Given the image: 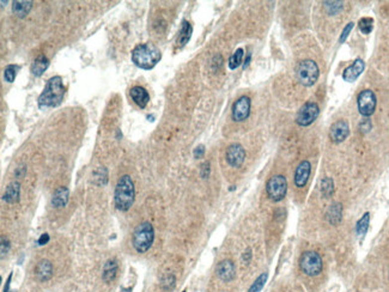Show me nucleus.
<instances>
[{
    "label": "nucleus",
    "mask_w": 389,
    "mask_h": 292,
    "mask_svg": "<svg viewBox=\"0 0 389 292\" xmlns=\"http://www.w3.org/2000/svg\"><path fill=\"white\" fill-rule=\"evenodd\" d=\"M358 110L363 116L373 115L376 109V96L371 90H363L357 98Z\"/></svg>",
    "instance_id": "9"
},
{
    "label": "nucleus",
    "mask_w": 389,
    "mask_h": 292,
    "mask_svg": "<svg viewBox=\"0 0 389 292\" xmlns=\"http://www.w3.org/2000/svg\"><path fill=\"white\" fill-rule=\"evenodd\" d=\"M70 198V191L66 187H60L54 192L53 198H52V205L55 209H63L67 205Z\"/></svg>",
    "instance_id": "18"
},
{
    "label": "nucleus",
    "mask_w": 389,
    "mask_h": 292,
    "mask_svg": "<svg viewBox=\"0 0 389 292\" xmlns=\"http://www.w3.org/2000/svg\"><path fill=\"white\" fill-rule=\"evenodd\" d=\"M31 7H33V2L31 1H13L12 12L19 18H24L30 12Z\"/></svg>",
    "instance_id": "23"
},
{
    "label": "nucleus",
    "mask_w": 389,
    "mask_h": 292,
    "mask_svg": "<svg viewBox=\"0 0 389 292\" xmlns=\"http://www.w3.org/2000/svg\"><path fill=\"white\" fill-rule=\"evenodd\" d=\"M324 7H326L327 12L329 14H336L344 6V2L341 1H326L323 2Z\"/></svg>",
    "instance_id": "29"
},
{
    "label": "nucleus",
    "mask_w": 389,
    "mask_h": 292,
    "mask_svg": "<svg viewBox=\"0 0 389 292\" xmlns=\"http://www.w3.org/2000/svg\"><path fill=\"white\" fill-rule=\"evenodd\" d=\"M249 61H250V54L248 55V58H247V59H245V61H244V65H243L244 69H245V67H247L248 65H249Z\"/></svg>",
    "instance_id": "40"
},
{
    "label": "nucleus",
    "mask_w": 389,
    "mask_h": 292,
    "mask_svg": "<svg viewBox=\"0 0 389 292\" xmlns=\"http://www.w3.org/2000/svg\"><path fill=\"white\" fill-rule=\"evenodd\" d=\"M358 27H359V30H361L363 34H365V35L370 34L371 30H373V28H374V20H373V18H370V17H364V18H362L361 20H359Z\"/></svg>",
    "instance_id": "28"
},
{
    "label": "nucleus",
    "mask_w": 389,
    "mask_h": 292,
    "mask_svg": "<svg viewBox=\"0 0 389 292\" xmlns=\"http://www.w3.org/2000/svg\"><path fill=\"white\" fill-rule=\"evenodd\" d=\"M65 96V86H64L63 78L60 75H55L47 81L42 93L40 95L39 103L40 108H53L61 104Z\"/></svg>",
    "instance_id": "1"
},
{
    "label": "nucleus",
    "mask_w": 389,
    "mask_h": 292,
    "mask_svg": "<svg viewBox=\"0 0 389 292\" xmlns=\"http://www.w3.org/2000/svg\"><path fill=\"white\" fill-rule=\"evenodd\" d=\"M18 70H19L18 66L8 65L6 69H5V72H4L5 79H6V81H8V83H13L14 78H16V75H17V71H18Z\"/></svg>",
    "instance_id": "31"
},
{
    "label": "nucleus",
    "mask_w": 389,
    "mask_h": 292,
    "mask_svg": "<svg viewBox=\"0 0 389 292\" xmlns=\"http://www.w3.org/2000/svg\"><path fill=\"white\" fill-rule=\"evenodd\" d=\"M36 276L41 282H47L53 276V265L48 260H41L36 266Z\"/></svg>",
    "instance_id": "17"
},
{
    "label": "nucleus",
    "mask_w": 389,
    "mask_h": 292,
    "mask_svg": "<svg viewBox=\"0 0 389 292\" xmlns=\"http://www.w3.org/2000/svg\"><path fill=\"white\" fill-rule=\"evenodd\" d=\"M250 114V98L248 96H242L233 106V119L235 121H244Z\"/></svg>",
    "instance_id": "11"
},
{
    "label": "nucleus",
    "mask_w": 389,
    "mask_h": 292,
    "mask_svg": "<svg viewBox=\"0 0 389 292\" xmlns=\"http://www.w3.org/2000/svg\"><path fill=\"white\" fill-rule=\"evenodd\" d=\"M225 157H227V162L230 166H233V168H239V166L243 164L245 159V151L243 146L239 144H231L229 147L227 148Z\"/></svg>",
    "instance_id": "10"
},
{
    "label": "nucleus",
    "mask_w": 389,
    "mask_h": 292,
    "mask_svg": "<svg viewBox=\"0 0 389 292\" xmlns=\"http://www.w3.org/2000/svg\"><path fill=\"white\" fill-rule=\"evenodd\" d=\"M266 192L268 198L274 203L282 201L286 197L288 193V181L283 175H274L267 181L266 185Z\"/></svg>",
    "instance_id": "7"
},
{
    "label": "nucleus",
    "mask_w": 389,
    "mask_h": 292,
    "mask_svg": "<svg viewBox=\"0 0 389 292\" xmlns=\"http://www.w3.org/2000/svg\"><path fill=\"white\" fill-rule=\"evenodd\" d=\"M350 127L347 121L345 120H339L330 126L329 138L334 143H341L349 137Z\"/></svg>",
    "instance_id": "13"
},
{
    "label": "nucleus",
    "mask_w": 389,
    "mask_h": 292,
    "mask_svg": "<svg viewBox=\"0 0 389 292\" xmlns=\"http://www.w3.org/2000/svg\"><path fill=\"white\" fill-rule=\"evenodd\" d=\"M267 277H268L267 273H262L261 276H260L259 278H257L255 282L253 283V285L250 286L249 291L248 292H260L261 291V289L264 288L266 280H267Z\"/></svg>",
    "instance_id": "30"
},
{
    "label": "nucleus",
    "mask_w": 389,
    "mask_h": 292,
    "mask_svg": "<svg viewBox=\"0 0 389 292\" xmlns=\"http://www.w3.org/2000/svg\"><path fill=\"white\" fill-rule=\"evenodd\" d=\"M205 153V146L204 145H199L197 148L194 150V157L195 158H201Z\"/></svg>",
    "instance_id": "36"
},
{
    "label": "nucleus",
    "mask_w": 389,
    "mask_h": 292,
    "mask_svg": "<svg viewBox=\"0 0 389 292\" xmlns=\"http://www.w3.org/2000/svg\"><path fill=\"white\" fill-rule=\"evenodd\" d=\"M298 265H300V270L302 271L304 276L310 277V278L318 277L323 271L322 258H321L320 254L312 252V250L304 252L301 255Z\"/></svg>",
    "instance_id": "5"
},
{
    "label": "nucleus",
    "mask_w": 389,
    "mask_h": 292,
    "mask_svg": "<svg viewBox=\"0 0 389 292\" xmlns=\"http://www.w3.org/2000/svg\"><path fill=\"white\" fill-rule=\"evenodd\" d=\"M365 64L362 59H357L352 65L345 69V71L343 73V78L345 81H349V83H352L355 81L359 75L362 74V72L364 71Z\"/></svg>",
    "instance_id": "15"
},
{
    "label": "nucleus",
    "mask_w": 389,
    "mask_h": 292,
    "mask_svg": "<svg viewBox=\"0 0 389 292\" xmlns=\"http://www.w3.org/2000/svg\"><path fill=\"white\" fill-rule=\"evenodd\" d=\"M321 191H322L323 197L329 198L330 195L333 194L334 192V183H333V180L329 179V177H326L321 181Z\"/></svg>",
    "instance_id": "27"
},
{
    "label": "nucleus",
    "mask_w": 389,
    "mask_h": 292,
    "mask_svg": "<svg viewBox=\"0 0 389 292\" xmlns=\"http://www.w3.org/2000/svg\"><path fill=\"white\" fill-rule=\"evenodd\" d=\"M192 25L191 23L188 22V20H183L182 22V27H181V30H180V34H178V37H177V46L180 47V48H182L183 46H186L187 43H188V41L191 40V36H192Z\"/></svg>",
    "instance_id": "21"
},
{
    "label": "nucleus",
    "mask_w": 389,
    "mask_h": 292,
    "mask_svg": "<svg viewBox=\"0 0 389 292\" xmlns=\"http://www.w3.org/2000/svg\"><path fill=\"white\" fill-rule=\"evenodd\" d=\"M122 291H124V292H131V291H132V289H131V288H128L127 290H125V289H122Z\"/></svg>",
    "instance_id": "41"
},
{
    "label": "nucleus",
    "mask_w": 389,
    "mask_h": 292,
    "mask_svg": "<svg viewBox=\"0 0 389 292\" xmlns=\"http://www.w3.org/2000/svg\"><path fill=\"white\" fill-rule=\"evenodd\" d=\"M49 66V60L47 59L45 55H40L37 57L36 59L34 60V63L31 64V72H33L34 75L36 77H40V75L43 74V72L48 69Z\"/></svg>",
    "instance_id": "22"
},
{
    "label": "nucleus",
    "mask_w": 389,
    "mask_h": 292,
    "mask_svg": "<svg viewBox=\"0 0 389 292\" xmlns=\"http://www.w3.org/2000/svg\"><path fill=\"white\" fill-rule=\"evenodd\" d=\"M242 59H243V49L238 48L229 59V69L230 70H236L237 67L242 64Z\"/></svg>",
    "instance_id": "26"
},
{
    "label": "nucleus",
    "mask_w": 389,
    "mask_h": 292,
    "mask_svg": "<svg viewBox=\"0 0 389 292\" xmlns=\"http://www.w3.org/2000/svg\"><path fill=\"white\" fill-rule=\"evenodd\" d=\"M182 292H186V290H183V291H182Z\"/></svg>",
    "instance_id": "42"
},
{
    "label": "nucleus",
    "mask_w": 389,
    "mask_h": 292,
    "mask_svg": "<svg viewBox=\"0 0 389 292\" xmlns=\"http://www.w3.org/2000/svg\"><path fill=\"white\" fill-rule=\"evenodd\" d=\"M11 279H12V273L8 276L7 278V282H6V285H5V289H4V292H12L10 290V284H11Z\"/></svg>",
    "instance_id": "39"
},
{
    "label": "nucleus",
    "mask_w": 389,
    "mask_h": 292,
    "mask_svg": "<svg viewBox=\"0 0 389 292\" xmlns=\"http://www.w3.org/2000/svg\"><path fill=\"white\" fill-rule=\"evenodd\" d=\"M218 278L224 283H230L235 279L236 277V268L233 262L231 260H223L217 266L216 270Z\"/></svg>",
    "instance_id": "14"
},
{
    "label": "nucleus",
    "mask_w": 389,
    "mask_h": 292,
    "mask_svg": "<svg viewBox=\"0 0 389 292\" xmlns=\"http://www.w3.org/2000/svg\"><path fill=\"white\" fill-rule=\"evenodd\" d=\"M162 53L152 43H143L132 51V61L134 65L143 70L154 69L159 63Z\"/></svg>",
    "instance_id": "2"
},
{
    "label": "nucleus",
    "mask_w": 389,
    "mask_h": 292,
    "mask_svg": "<svg viewBox=\"0 0 389 292\" xmlns=\"http://www.w3.org/2000/svg\"><path fill=\"white\" fill-rule=\"evenodd\" d=\"M48 242H49V235L48 233H43V235H41L37 243H39V246H45V244L48 243Z\"/></svg>",
    "instance_id": "37"
},
{
    "label": "nucleus",
    "mask_w": 389,
    "mask_h": 292,
    "mask_svg": "<svg viewBox=\"0 0 389 292\" xmlns=\"http://www.w3.org/2000/svg\"><path fill=\"white\" fill-rule=\"evenodd\" d=\"M175 283H176L175 277L172 276V274H169V276H166L165 278H163L162 288L164 289V290H171V289H174Z\"/></svg>",
    "instance_id": "32"
},
{
    "label": "nucleus",
    "mask_w": 389,
    "mask_h": 292,
    "mask_svg": "<svg viewBox=\"0 0 389 292\" xmlns=\"http://www.w3.org/2000/svg\"><path fill=\"white\" fill-rule=\"evenodd\" d=\"M352 28H353V23H349V24H347V27H346V28H345V29H344V31H343V34H341V36H340V40H339V41H340V42H341V43H343V42H344V41H345V40H346V39H347V36H349V34H350V31H351V30H352Z\"/></svg>",
    "instance_id": "35"
},
{
    "label": "nucleus",
    "mask_w": 389,
    "mask_h": 292,
    "mask_svg": "<svg viewBox=\"0 0 389 292\" xmlns=\"http://www.w3.org/2000/svg\"><path fill=\"white\" fill-rule=\"evenodd\" d=\"M242 259H243V261L245 262V264H248V262L250 261V259H251V249H250V248H248V249L245 250L244 254H243V256H242Z\"/></svg>",
    "instance_id": "38"
},
{
    "label": "nucleus",
    "mask_w": 389,
    "mask_h": 292,
    "mask_svg": "<svg viewBox=\"0 0 389 292\" xmlns=\"http://www.w3.org/2000/svg\"><path fill=\"white\" fill-rule=\"evenodd\" d=\"M134 199H136V188H134L133 180L128 175H124L119 179L115 188V194H114L115 206L120 211L126 212L132 207Z\"/></svg>",
    "instance_id": "3"
},
{
    "label": "nucleus",
    "mask_w": 389,
    "mask_h": 292,
    "mask_svg": "<svg viewBox=\"0 0 389 292\" xmlns=\"http://www.w3.org/2000/svg\"><path fill=\"white\" fill-rule=\"evenodd\" d=\"M296 75L301 84L304 86H312L316 83L320 75L317 64L315 61L307 59L301 61L296 67Z\"/></svg>",
    "instance_id": "6"
},
{
    "label": "nucleus",
    "mask_w": 389,
    "mask_h": 292,
    "mask_svg": "<svg viewBox=\"0 0 389 292\" xmlns=\"http://www.w3.org/2000/svg\"><path fill=\"white\" fill-rule=\"evenodd\" d=\"M369 221H370V215L369 213H364L363 217L357 221L356 231L358 236H364L368 231V227H369Z\"/></svg>",
    "instance_id": "24"
},
{
    "label": "nucleus",
    "mask_w": 389,
    "mask_h": 292,
    "mask_svg": "<svg viewBox=\"0 0 389 292\" xmlns=\"http://www.w3.org/2000/svg\"><path fill=\"white\" fill-rule=\"evenodd\" d=\"M200 175L203 179H206V177H209L210 175V163L209 162H205L203 165H201L200 168Z\"/></svg>",
    "instance_id": "33"
},
{
    "label": "nucleus",
    "mask_w": 389,
    "mask_h": 292,
    "mask_svg": "<svg viewBox=\"0 0 389 292\" xmlns=\"http://www.w3.org/2000/svg\"><path fill=\"white\" fill-rule=\"evenodd\" d=\"M155 241L154 226L149 221L139 224L134 230L132 236V244L138 253H145L150 249Z\"/></svg>",
    "instance_id": "4"
},
{
    "label": "nucleus",
    "mask_w": 389,
    "mask_h": 292,
    "mask_svg": "<svg viewBox=\"0 0 389 292\" xmlns=\"http://www.w3.org/2000/svg\"><path fill=\"white\" fill-rule=\"evenodd\" d=\"M116 274H118V262L115 260H108L104 264L102 278L106 283H112L116 278Z\"/></svg>",
    "instance_id": "20"
},
{
    "label": "nucleus",
    "mask_w": 389,
    "mask_h": 292,
    "mask_svg": "<svg viewBox=\"0 0 389 292\" xmlns=\"http://www.w3.org/2000/svg\"><path fill=\"white\" fill-rule=\"evenodd\" d=\"M130 95L134 103L140 108H145L150 102V95L143 86H133L130 90Z\"/></svg>",
    "instance_id": "16"
},
{
    "label": "nucleus",
    "mask_w": 389,
    "mask_h": 292,
    "mask_svg": "<svg viewBox=\"0 0 389 292\" xmlns=\"http://www.w3.org/2000/svg\"><path fill=\"white\" fill-rule=\"evenodd\" d=\"M8 249H10V242L8 239L1 237V258H4L5 254H7Z\"/></svg>",
    "instance_id": "34"
},
{
    "label": "nucleus",
    "mask_w": 389,
    "mask_h": 292,
    "mask_svg": "<svg viewBox=\"0 0 389 292\" xmlns=\"http://www.w3.org/2000/svg\"><path fill=\"white\" fill-rule=\"evenodd\" d=\"M20 197V185L19 182H11L6 187L4 193V200L8 204H14L19 200Z\"/></svg>",
    "instance_id": "19"
},
{
    "label": "nucleus",
    "mask_w": 389,
    "mask_h": 292,
    "mask_svg": "<svg viewBox=\"0 0 389 292\" xmlns=\"http://www.w3.org/2000/svg\"><path fill=\"white\" fill-rule=\"evenodd\" d=\"M341 211H343V209H341L340 204H334V205L330 206L329 211H328V213H327V217H328L330 223L336 224L340 221Z\"/></svg>",
    "instance_id": "25"
},
{
    "label": "nucleus",
    "mask_w": 389,
    "mask_h": 292,
    "mask_svg": "<svg viewBox=\"0 0 389 292\" xmlns=\"http://www.w3.org/2000/svg\"><path fill=\"white\" fill-rule=\"evenodd\" d=\"M318 114H320V109H318L317 104L315 102H308L298 112L296 122L300 126H309L317 119Z\"/></svg>",
    "instance_id": "8"
},
{
    "label": "nucleus",
    "mask_w": 389,
    "mask_h": 292,
    "mask_svg": "<svg viewBox=\"0 0 389 292\" xmlns=\"http://www.w3.org/2000/svg\"><path fill=\"white\" fill-rule=\"evenodd\" d=\"M311 173V164L309 160H302L300 164L297 165L296 170H295L294 182L297 188H303L308 183V180Z\"/></svg>",
    "instance_id": "12"
}]
</instances>
